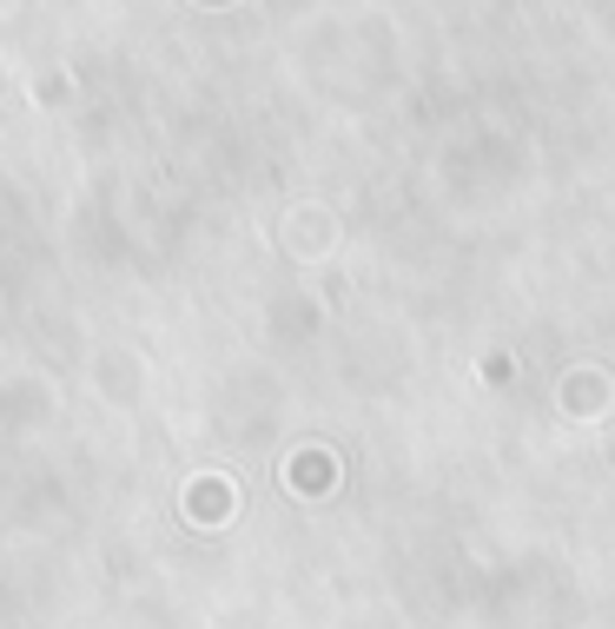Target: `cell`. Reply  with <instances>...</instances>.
Wrapping results in <instances>:
<instances>
[{
  "mask_svg": "<svg viewBox=\"0 0 615 629\" xmlns=\"http://www.w3.org/2000/svg\"><path fill=\"white\" fill-rule=\"evenodd\" d=\"M225 504H232L225 484H199V491H192V517H199V524H225V517H232Z\"/></svg>",
  "mask_w": 615,
  "mask_h": 629,
  "instance_id": "cell-1",
  "label": "cell"
}]
</instances>
